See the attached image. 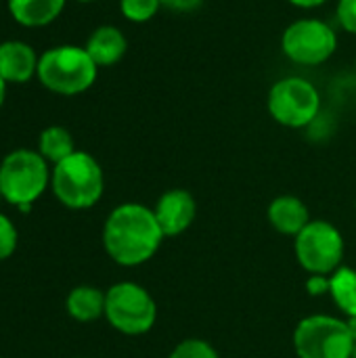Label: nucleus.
<instances>
[{
  "mask_svg": "<svg viewBox=\"0 0 356 358\" xmlns=\"http://www.w3.org/2000/svg\"><path fill=\"white\" fill-rule=\"evenodd\" d=\"M296 258L311 275H332L344 258L342 233L325 220H311L296 237Z\"/></svg>",
  "mask_w": 356,
  "mask_h": 358,
  "instance_id": "obj_9",
  "label": "nucleus"
},
{
  "mask_svg": "<svg viewBox=\"0 0 356 358\" xmlns=\"http://www.w3.org/2000/svg\"><path fill=\"white\" fill-rule=\"evenodd\" d=\"M306 289H308L311 296L329 294V277L327 275H311L306 279Z\"/></svg>",
  "mask_w": 356,
  "mask_h": 358,
  "instance_id": "obj_22",
  "label": "nucleus"
},
{
  "mask_svg": "<svg viewBox=\"0 0 356 358\" xmlns=\"http://www.w3.org/2000/svg\"><path fill=\"white\" fill-rule=\"evenodd\" d=\"M50 187L65 208L88 210L103 197L105 178L99 162L90 153L76 151L55 164L50 172Z\"/></svg>",
  "mask_w": 356,
  "mask_h": 358,
  "instance_id": "obj_2",
  "label": "nucleus"
},
{
  "mask_svg": "<svg viewBox=\"0 0 356 358\" xmlns=\"http://www.w3.org/2000/svg\"><path fill=\"white\" fill-rule=\"evenodd\" d=\"M329 296L348 319L356 317V271L348 266H340L336 273H332Z\"/></svg>",
  "mask_w": 356,
  "mask_h": 358,
  "instance_id": "obj_17",
  "label": "nucleus"
},
{
  "mask_svg": "<svg viewBox=\"0 0 356 358\" xmlns=\"http://www.w3.org/2000/svg\"><path fill=\"white\" fill-rule=\"evenodd\" d=\"M338 23L344 31L356 36V0H340L338 2Z\"/></svg>",
  "mask_w": 356,
  "mask_h": 358,
  "instance_id": "obj_21",
  "label": "nucleus"
},
{
  "mask_svg": "<svg viewBox=\"0 0 356 358\" xmlns=\"http://www.w3.org/2000/svg\"><path fill=\"white\" fill-rule=\"evenodd\" d=\"M105 319L124 336H143L157 321V304L145 287L122 281L105 292Z\"/></svg>",
  "mask_w": 356,
  "mask_h": 358,
  "instance_id": "obj_5",
  "label": "nucleus"
},
{
  "mask_svg": "<svg viewBox=\"0 0 356 358\" xmlns=\"http://www.w3.org/2000/svg\"><path fill=\"white\" fill-rule=\"evenodd\" d=\"M164 233L155 212L143 203H122L105 220L103 245L107 256L120 266H138L151 260Z\"/></svg>",
  "mask_w": 356,
  "mask_h": 358,
  "instance_id": "obj_1",
  "label": "nucleus"
},
{
  "mask_svg": "<svg viewBox=\"0 0 356 358\" xmlns=\"http://www.w3.org/2000/svg\"><path fill=\"white\" fill-rule=\"evenodd\" d=\"M50 185L48 162L38 151L17 149L0 164L2 199L19 210H29Z\"/></svg>",
  "mask_w": 356,
  "mask_h": 358,
  "instance_id": "obj_3",
  "label": "nucleus"
},
{
  "mask_svg": "<svg viewBox=\"0 0 356 358\" xmlns=\"http://www.w3.org/2000/svg\"><path fill=\"white\" fill-rule=\"evenodd\" d=\"M269 113L285 128H306L321 115V94L304 78L287 76L273 84L269 92Z\"/></svg>",
  "mask_w": 356,
  "mask_h": 358,
  "instance_id": "obj_7",
  "label": "nucleus"
},
{
  "mask_svg": "<svg viewBox=\"0 0 356 358\" xmlns=\"http://www.w3.org/2000/svg\"><path fill=\"white\" fill-rule=\"evenodd\" d=\"M0 199H2V193H0Z\"/></svg>",
  "mask_w": 356,
  "mask_h": 358,
  "instance_id": "obj_29",
  "label": "nucleus"
},
{
  "mask_svg": "<svg viewBox=\"0 0 356 358\" xmlns=\"http://www.w3.org/2000/svg\"><path fill=\"white\" fill-rule=\"evenodd\" d=\"M19 233L13 224V220L4 214H0V262L10 258L17 250Z\"/></svg>",
  "mask_w": 356,
  "mask_h": 358,
  "instance_id": "obj_20",
  "label": "nucleus"
},
{
  "mask_svg": "<svg viewBox=\"0 0 356 358\" xmlns=\"http://www.w3.org/2000/svg\"><path fill=\"white\" fill-rule=\"evenodd\" d=\"M287 2H292L294 6H300V8H317V6L325 4L327 0H287Z\"/></svg>",
  "mask_w": 356,
  "mask_h": 358,
  "instance_id": "obj_24",
  "label": "nucleus"
},
{
  "mask_svg": "<svg viewBox=\"0 0 356 358\" xmlns=\"http://www.w3.org/2000/svg\"><path fill=\"white\" fill-rule=\"evenodd\" d=\"M162 8L159 0H120L122 15L132 23H145L151 21L157 10Z\"/></svg>",
  "mask_w": 356,
  "mask_h": 358,
  "instance_id": "obj_18",
  "label": "nucleus"
},
{
  "mask_svg": "<svg viewBox=\"0 0 356 358\" xmlns=\"http://www.w3.org/2000/svg\"><path fill=\"white\" fill-rule=\"evenodd\" d=\"M84 48L97 67H111L126 55L128 40L115 25H101L90 34Z\"/></svg>",
  "mask_w": 356,
  "mask_h": 358,
  "instance_id": "obj_13",
  "label": "nucleus"
},
{
  "mask_svg": "<svg viewBox=\"0 0 356 358\" xmlns=\"http://www.w3.org/2000/svg\"><path fill=\"white\" fill-rule=\"evenodd\" d=\"M353 358H356V342H355V350H353Z\"/></svg>",
  "mask_w": 356,
  "mask_h": 358,
  "instance_id": "obj_27",
  "label": "nucleus"
},
{
  "mask_svg": "<svg viewBox=\"0 0 356 358\" xmlns=\"http://www.w3.org/2000/svg\"><path fill=\"white\" fill-rule=\"evenodd\" d=\"M168 358H220L216 348L204 340H183Z\"/></svg>",
  "mask_w": 356,
  "mask_h": 358,
  "instance_id": "obj_19",
  "label": "nucleus"
},
{
  "mask_svg": "<svg viewBox=\"0 0 356 358\" xmlns=\"http://www.w3.org/2000/svg\"><path fill=\"white\" fill-rule=\"evenodd\" d=\"M159 2H162V6L176 10V13H191L204 4V0H159Z\"/></svg>",
  "mask_w": 356,
  "mask_h": 358,
  "instance_id": "obj_23",
  "label": "nucleus"
},
{
  "mask_svg": "<svg viewBox=\"0 0 356 358\" xmlns=\"http://www.w3.org/2000/svg\"><path fill=\"white\" fill-rule=\"evenodd\" d=\"M338 48L336 29L321 19H298L285 27L281 36L283 55L298 65H321L332 59Z\"/></svg>",
  "mask_w": 356,
  "mask_h": 358,
  "instance_id": "obj_8",
  "label": "nucleus"
},
{
  "mask_svg": "<svg viewBox=\"0 0 356 358\" xmlns=\"http://www.w3.org/2000/svg\"><path fill=\"white\" fill-rule=\"evenodd\" d=\"M294 348L298 358H353L355 338L346 321L313 315L298 323Z\"/></svg>",
  "mask_w": 356,
  "mask_h": 358,
  "instance_id": "obj_6",
  "label": "nucleus"
},
{
  "mask_svg": "<svg viewBox=\"0 0 356 358\" xmlns=\"http://www.w3.org/2000/svg\"><path fill=\"white\" fill-rule=\"evenodd\" d=\"M269 222L275 231L298 237L311 222L308 208L302 199L294 195H281L273 199L269 206Z\"/></svg>",
  "mask_w": 356,
  "mask_h": 358,
  "instance_id": "obj_12",
  "label": "nucleus"
},
{
  "mask_svg": "<svg viewBox=\"0 0 356 358\" xmlns=\"http://www.w3.org/2000/svg\"><path fill=\"white\" fill-rule=\"evenodd\" d=\"M65 308L73 321L90 323L105 317V294L92 285L73 287L65 300Z\"/></svg>",
  "mask_w": 356,
  "mask_h": 358,
  "instance_id": "obj_14",
  "label": "nucleus"
},
{
  "mask_svg": "<svg viewBox=\"0 0 356 358\" xmlns=\"http://www.w3.org/2000/svg\"><path fill=\"white\" fill-rule=\"evenodd\" d=\"M153 212L162 227L164 237H176L193 224L195 214H197V203L189 191L172 189V191H166L157 199V206L153 208Z\"/></svg>",
  "mask_w": 356,
  "mask_h": 358,
  "instance_id": "obj_10",
  "label": "nucleus"
},
{
  "mask_svg": "<svg viewBox=\"0 0 356 358\" xmlns=\"http://www.w3.org/2000/svg\"><path fill=\"white\" fill-rule=\"evenodd\" d=\"M38 71V57L25 42L10 40L0 44V76L4 82L21 84Z\"/></svg>",
  "mask_w": 356,
  "mask_h": 358,
  "instance_id": "obj_11",
  "label": "nucleus"
},
{
  "mask_svg": "<svg viewBox=\"0 0 356 358\" xmlns=\"http://www.w3.org/2000/svg\"><path fill=\"white\" fill-rule=\"evenodd\" d=\"M97 63L86 48L55 46L38 59V78L42 86L57 94H80L88 90L97 80Z\"/></svg>",
  "mask_w": 356,
  "mask_h": 358,
  "instance_id": "obj_4",
  "label": "nucleus"
},
{
  "mask_svg": "<svg viewBox=\"0 0 356 358\" xmlns=\"http://www.w3.org/2000/svg\"><path fill=\"white\" fill-rule=\"evenodd\" d=\"M78 2H94V0H78Z\"/></svg>",
  "mask_w": 356,
  "mask_h": 358,
  "instance_id": "obj_28",
  "label": "nucleus"
},
{
  "mask_svg": "<svg viewBox=\"0 0 356 358\" xmlns=\"http://www.w3.org/2000/svg\"><path fill=\"white\" fill-rule=\"evenodd\" d=\"M346 323H348V329H350V334H353V338H355L356 342V317H350Z\"/></svg>",
  "mask_w": 356,
  "mask_h": 358,
  "instance_id": "obj_25",
  "label": "nucleus"
},
{
  "mask_svg": "<svg viewBox=\"0 0 356 358\" xmlns=\"http://www.w3.org/2000/svg\"><path fill=\"white\" fill-rule=\"evenodd\" d=\"M65 6V0H8L10 15L25 27H40L55 21Z\"/></svg>",
  "mask_w": 356,
  "mask_h": 358,
  "instance_id": "obj_15",
  "label": "nucleus"
},
{
  "mask_svg": "<svg viewBox=\"0 0 356 358\" xmlns=\"http://www.w3.org/2000/svg\"><path fill=\"white\" fill-rule=\"evenodd\" d=\"M78 358H84V357H78Z\"/></svg>",
  "mask_w": 356,
  "mask_h": 358,
  "instance_id": "obj_30",
  "label": "nucleus"
},
{
  "mask_svg": "<svg viewBox=\"0 0 356 358\" xmlns=\"http://www.w3.org/2000/svg\"><path fill=\"white\" fill-rule=\"evenodd\" d=\"M38 153L50 162V164H59L65 157H69L71 153H76V145H73V136L69 134V130H65L63 126H48L46 130L40 132L38 138Z\"/></svg>",
  "mask_w": 356,
  "mask_h": 358,
  "instance_id": "obj_16",
  "label": "nucleus"
},
{
  "mask_svg": "<svg viewBox=\"0 0 356 358\" xmlns=\"http://www.w3.org/2000/svg\"><path fill=\"white\" fill-rule=\"evenodd\" d=\"M4 94H6V82H4L2 76H0V107H2V103H4Z\"/></svg>",
  "mask_w": 356,
  "mask_h": 358,
  "instance_id": "obj_26",
  "label": "nucleus"
}]
</instances>
